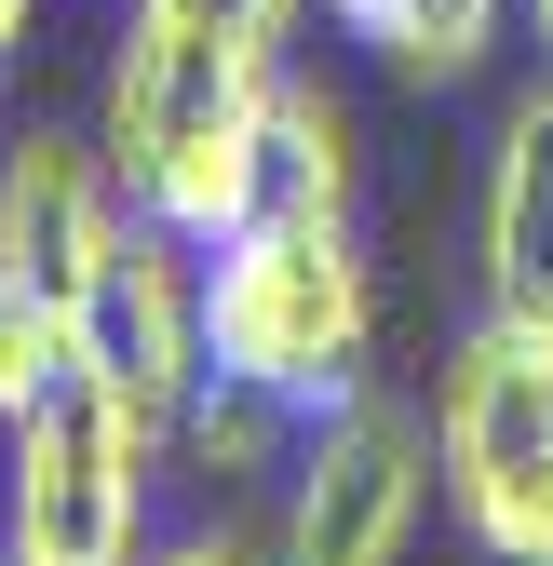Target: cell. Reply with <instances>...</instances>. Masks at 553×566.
I'll use <instances>...</instances> for the list:
<instances>
[{
	"label": "cell",
	"mask_w": 553,
	"mask_h": 566,
	"mask_svg": "<svg viewBox=\"0 0 553 566\" xmlns=\"http://www.w3.org/2000/svg\"><path fill=\"white\" fill-rule=\"evenodd\" d=\"M270 82H284V54L189 28V14H149V0H135V28L108 54V176L202 256L243 217H270V176H257Z\"/></svg>",
	"instance_id": "1"
},
{
	"label": "cell",
	"mask_w": 553,
	"mask_h": 566,
	"mask_svg": "<svg viewBox=\"0 0 553 566\" xmlns=\"http://www.w3.org/2000/svg\"><path fill=\"white\" fill-rule=\"evenodd\" d=\"M365 337H378V297H365L352 217H243L202 256V350L257 391L337 418L365 391Z\"/></svg>",
	"instance_id": "2"
},
{
	"label": "cell",
	"mask_w": 553,
	"mask_h": 566,
	"mask_svg": "<svg viewBox=\"0 0 553 566\" xmlns=\"http://www.w3.org/2000/svg\"><path fill=\"white\" fill-rule=\"evenodd\" d=\"M163 418H135L95 365L67 378L54 405L14 418V472H0V553L14 566H149V472Z\"/></svg>",
	"instance_id": "3"
},
{
	"label": "cell",
	"mask_w": 553,
	"mask_h": 566,
	"mask_svg": "<svg viewBox=\"0 0 553 566\" xmlns=\"http://www.w3.org/2000/svg\"><path fill=\"white\" fill-rule=\"evenodd\" d=\"M432 446H446V500H459L472 553H500L553 500V324L487 311L459 337L446 405H432Z\"/></svg>",
	"instance_id": "4"
},
{
	"label": "cell",
	"mask_w": 553,
	"mask_h": 566,
	"mask_svg": "<svg viewBox=\"0 0 553 566\" xmlns=\"http://www.w3.org/2000/svg\"><path fill=\"white\" fill-rule=\"evenodd\" d=\"M432 472H446V446H419V418L378 405V391H352L337 418H311V446L284 472L270 553H284V566H405Z\"/></svg>",
	"instance_id": "5"
},
{
	"label": "cell",
	"mask_w": 553,
	"mask_h": 566,
	"mask_svg": "<svg viewBox=\"0 0 553 566\" xmlns=\"http://www.w3.org/2000/svg\"><path fill=\"white\" fill-rule=\"evenodd\" d=\"M82 365H95L135 418H163V446H176L189 391L217 378V350H202V243H176L149 202L122 217L95 297H82Z\"/></svg>",
	"instance_id": "6"
},
{
	"label": "cell",
	"mask_w": 553,
	"mask_h": 566,
	"mask_svg": "<svg viewBox=\"0 0 553 566\" xmlns=\"http://www.w3.org/2000/svg\"><path fill=\"white\" fill-rule=\"evenodd\" d=\"M122 217H135V189L82 149V135H14V149H0V283L54 297L67 324H82Z\"/></svg>",
	"instance_id": "7"
},
{
	"label": "cell",
	"mask_w": 553,
	"mask_h": 566,
	"mask_svg": "<svg viewBox=\"0 0 553 566\" xmlns=\"http://www.w3.org/2000/svg\"><path fill=\"white\" fill-rule=\"evenodd\" d=\"M487 311L553 324V82L500 108V149H487Z\"/></svg>",
	"instance_id": "8"
},
{
	"label": "cell",
	"mask_w": 553,
	"mask_h": 566,
	"mask_svg": "<svg viewBox=\"0 0 553 566\" xmlns=\"http://www.w3.org/2000/svg\"><path fill=\"white\" fill-rule=\"evenodd\" d=\"M257 176H270V217H352V176H365V149H352V108H337L324 82H270V135H257Z\"/></svg>",
	"instance_id": "9"
},
{
	"label": "cell",
	"mask_w": 553,
	"mask_h": 566,
	"mask_svg": "<svg viewBox=\"0 0 553 566\" xmlns=\"http://www.w3.org/2000/svg\"><path fill=\"white\" fill-rule=\"evenodd\" d=\"M298 446H311V405H284V391H257V378H202L189 391V418H176V459L189 472H217V485H257V472H298Z\"/></svg>",
	"instance_id": "10"
},
{
	"label": "cell",
	"mask_w": 553,
	"mask_h": 566,
	"mask_svg": "<svg viewBox=\"0 0 553 566\" xmlns=\"http://www.w3.org/2000/svg\"><path fill=\"white\" fill-rule=\"evenodd\" d=\"M500 14H513V0H405L378 54L405 67V82H432V95H446V82H472V67L500 54Z\"/></svg>",
	"instance_id": "11"
},
{
	"label": "cell",
	"mask_w": 553,
	"mask_h": 566,
	"mask_svg": "<svg viewBox=\"0 0 553 566\" xmlns=\"http://www.w3.org/2000/svg\"><path fill=\"white\" fill-rule=\"evenodd\" d=\"M67 378H82V324H67L54 297H28V283H0V418L54 405Z\"/></svg>",
	"instance_id": "12"
},
{
	"label": "cell",
	"mask_w": 553,
	"mask_h": 566,
	"mask_svg": "<svg viewBox=\"0 0 553 566\" xmlns=\"http://www.w3.org/2000/svg\"><path fill=\"white\" fill-rule=\"evenodd\" d=\"M149 14H189V28H230V41H257V54H284L298 0H149Z\"/></svg>",
	"instance_id": "13"
},
{
	"label": "cell",
	"mask_w": 553,
	"mask_h": 566,
	"mask_svg": "<svg viewBox=\"0 0 553 566\" xmlns=\"http://www.w3.org/2000/svg\"><path fill=\"white\" fill-rule=\"evenodd\" d=\"M149 566H284V553H257V539H230V526H189V539H163Z\"/></svg>",
	"instance_id": "14"
},
{
	"label": "cell",
	"mask_w": 553,
	"mask_h": 566,
	"mask_svg": "<svg viewBox=\"0 0 553 566\" xmlns=\"http://www.w3.org/2000/svg\"><path fill=\"white\" fill-rule=\"evenodd\" d=\"M487 566H553V500H540V513H526V526H513V539H500Z\"/></svg>",
	"instance_id": "15"
},
{
	"label": "cell",
	"mask_w": 553,
	"mask_h": 566,
	"mask_svg": "<svg viewBox=\"0 0 553 566\" xmlns=\"http://www.w3.org/2000/svg\"><path fill=\"white\" fill-rule=\"evenodd\" d=\"M324 14L352 28V41H392V14H405V0H324Z\"/></svg>",
	"instance_id": "16"
},
{
	"label": "cell",
	"mask_w": 553,
	"mask_h": 566,
	"mask_svg": "<svg viewBox=\"0 0 553 566\" xmlns=\"http://www.w3.org/2000/svg\"><path fill=\"white\" fill-rule=\"evenodd\" d=\"M28 28H41V0H0V67L28 54Z\"/></svg>",
	"instance_id": "17"
},
{
	"label": "cell",
	"mask_w": 553,
	"mask_h": 566,
	"mask_svg": "<svg viewBox=\"0 0 553 566\" xmlns=\"http://www.w3.org/2000/svg\"><path fill=\"white\" fill-rule=\"evenodd\" d=\"M526 14H540V54H553V0H526Z\"/></svg>",
	"instance_id": "18"
},
{
	"label": "cell",
	"mask_w": 553,
	"mask_h": 566,
	"mask_svg": "<svg viewBox=\"0 0 553 566\" xmlns=\"http://www.w3.org/2000/svg\"><path fill=\"white\" fill-rule=\"evenodd\" d=\"M0 472H14V418H0Z\"/></svg>",
	"instance_id": "19"
}]
</instances>
